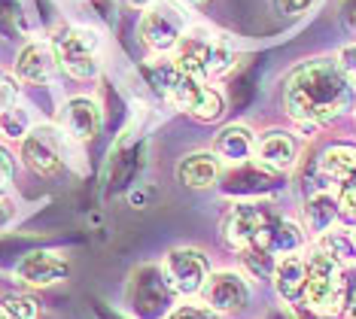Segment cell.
Masks as SVG:
<instances>
[{
	"instance_id": "cell-1",
	"label": "cell",
	"mask_w": 356,
	"mask_h": 319,
	"mask_svg": "<svg viewBox=\"0 0 356 319\" xmlns=\"http://www.w3.org/2000/svg\"><path fill=\"white\" fill-rule=\"evenodd\" d=\"M283 110L305 137H314L320 125L356 110V85L344 76L335 58H311L289 70L283 79Z\"/></svg>"
},
{
	"instance_id": "cell-2",
	"label": "cell",
	"mask_w": 356,
	"mask_h": 319,
	"mask_svg": "<svg viewBox=\"0 0 356 319\" xmlns=\"http://www.w3.org/2000/svg\"><path fill=\"white\" fill-rule=\"evenodd\" d=\"M234 46L225 34H213L207 28H186L183 40L174 46V67L183 76H195L204 83L222 79L234 67Z\"/></svg>"
},
{
	"instance_id": "cell-3",
	"label": "cell",
	"mask_w": 356,
	"mask_h": 319,
	"mask_svg": "<svg viewBox=\"0 0 356 319\" xmlns=\"http://www.w3.org/2000/svg\"><path fill=\"white\" fill-rule=\"evenodd\" d=\"M305 261H307V292H305L302 304H307L314 313H320V316L344 313L356 283L347 286L344 268L338 265V261H332L320 247H314L311 252H307Z\"/></svg>"
},
{
	"instance_id": "cell-4",
	"label": "cell",
	"mask_w": 356,
	"mask_h": 319,
	"mask_svg": "<svg viewBox=\"0 0 356 319\" xmlns=\"http://www.w3.org/2000/svg\"><path fill=\"white\" fill-rule=\"evenodd\" d=\"M52 49L58 67L74 79H95L104 67V43L98 28L83 24H61L52 34Z\"/></svg>"
},
{
	"instance_id": "cell-5",
	"label": "cell",
	"mask_w": 356,
	"mask_h": 319,
	"mask_svg": "<svg viewBox=\"0 0 356 319\" xmlns=\"http://www.w3.org/2000/svg\"><path fill=\"white\" fill-rule=\"evenodd\" d=\"M174 295L177 292L165 280L161 265H143L131 274L125 304L137 319H168V313L174 310Z\"/></svg>"
},
{
	"instance_id": "cell-6",
	"label": "cell",
	"mask_w": 356,
	"mask_h": 319,
	"mask_svg": "<svg viewBox=\"0 0 356 319\" xmlns=\"http://www.w3.org/2000/svg\"><path fill=\"white\" fill-rule=\"evenodd\" d=\"M186 28H189V19H186V13L174 0H156L152 6L143 10L140 24H137V37L152 55H165L174 52V46L183 40Z\"/></svg>"
},
{
	"instance_id": "cell-7",
	"label": "cell",
	"mask_w": 356,
	"mask_h": 319,
	"mask_svg": "<svg viewBox=\"0 0 356 319\" xmlns=\"http://www.w3.org/2000/svg\"><path fill=\"white\" fill-rule=\"evenodd\" d=\"M277 213L271 210V204L262 201H238L225 210L222 216V243L234 252L253 247V243L262 240L265 228H268Z\"/></svg>"
},
{
	"instance_id": "cell-8",
	"label": "cell",
	"mask_w": 356,
	"mask_h": 319,
	"mask_svg": "<svg viewBox=\"0 0 356 319\" xmlns=\"http://www.w3.org/2000/svg\"><path fill=\"white\" fill-rule=\"evenodd\" d=\"M67 143L70 137L61 125H34L22 140V161L37 177H55L67 161Z\"/></svg>"
},
{
	"instance_id": "cell-9",
	"label": "cell",
	"mask_w": 356,
	"mask_h": 319,
	"mask_svg": "<svg viewBox=\"0 0 356 319\" xmlns=\"http://www.w3.org/2000/svg\"><path fill=\"white\" fill-rule=\"evenodd\" d=\"M165 97L177 106V110L189 113V116L198 119V122H213L225 113V97H222L220 88L204 83V79L183 76V73L174 76V83L168 85Z\"/></svg>"
},
{
	"instance_id": "cell-10",
	"label": "cell",
	"mask_w": 356,
	"mask_h": 319,
	"mask_svg": "<svg viewBox=\"0 0 356 319\" xmlns=\"http://www.w3.org/2000/svg\"><path fill=\"white\" fill-rule=\"evenodd\" d=\"M161 274L180 298H195L210 277V259L198 247H177L161 259Z\"/></svg>"
},
{
	"instance_id": "cell-11",
	"label": "cell",
	"mask_w": 356,
	"mask_h": 319,
	"mask_svg": "<svg viewBox=\"0 0 356 319\" xmlns=\"http://www.w3.org/2000/svg\"><path fill=\"white\" fill-rule=\"evenodd\" d=\"M201 301L216 310L220 316L238 313L250 304V280L244 271H210L204 289H201Z\"/></svg>"
},
{
	"instance_id": "cell-12",
	"label": "cell",
	"mask_w": 356,
	"mask_h": 319,
	"mask_svg": "<svg viewBox=\"0 0 356 319\" xmlns=\"http://www.w3.org/2000/svg\"><path fill=\"white\" fill-rule=\"evenodd\" d=\"M15 280L25 286H37V289H46V286H58L70 277V261L58 256L52 250H34L28 256L19 259L15 265Z\"/></svg>"
},
{
	"instance_id": "cell-13",
	"label": "cell",
	"mask_w": 356,
	"mask_h": 319,
	"mask_svg": "<svg viewBox=\"0 0 356 319\" xmlns=\"http://www.w3.org/2000/svg\"><path fill=\"white\" fill-rule=\"evenodd\" d=\"M58 125L64 128V134L76 143H92L98 140L104 116H101V104L95 97L76 95L70 101H64L61 113H58Z\"/></svg>"
},
{
	"instance_id": "cell-14",
	"label": "cell",
	"mask_w": 356,
	"mask_h": 319,
	"mask_svg": "<svg viewBox=\"0 0 356 319\" xmlns=\"http://www.w3.org/2000/svg\"><path fill=\"white\" fill-rule=\"evenodd\" d=\"M256 165L274 170V174H286L298 165V140L296 134L283 128H271L256 137Z\"/></svg>"
},
{
	"instance_id": "cell-15",
	"label": "cell",
	"mask_w": 356,
	"mask_h": 319,
	"mask_svg": "<svg viewBox=\"0 0 356 319\" xmlns=\"http://www.w3.org/2000/svg\"><path fill=\"white\" fill-rule=\"evenodd\" d=\"M271 283H274V292L283 304H302L305 301V292H307V261L305 256L298 252H289V256H280L277 265H274V274H271Z\"/></svg>"
},
{
	"instance_id": "cell-16",
	"label": "cell",
	"mask_w": 356,
	"mask_h": 319,
	"mask_svg": "<svg viewBox=\"0 0 356 319\" xmlns=\"http://www.w3.org/2000/svg\"><path fill=\"white\" fill-rule=\"evenodd\" d=\"M222 165L225 161L216 152H189L177 165V179L192 192L213 189L222 179Z\"/></svg>"
},
{
	"instance_id": "cell-17",
	"label": "cell",
	"mask_w": 356,
	"mask_h": 319,
	"mask_svg": "<svg viewBox=\"0 0 356 319\" xmlns=\"http://www.w3.org/2000/svg\"><path fill=\"white\" fill-rule=\"evenodd\" d=\"M58 70V58H55L52 43H43V40H31V43L19 52L15 58V76L28 85H43L49 83Z\"/></svg>"
},
{
	"instance_id": "cell-18",
	"label": "cell",
	"mask_w": 356,
	"mask_h": 319,
	"mask_svg": "<svg viewBox=\"0 0 356 319\" xmlns=\"http://www.w3.org/2000/svg\"><path fill=\"white\" fill-rule=\"evenodd\" d=\"M213 152L225 165H244L256 155V131L241 122H232L213 134Z\"/></svg>"
},
{
	"instance_id": "cell-19",
	"label": "cell",
	"mask_w": 356,
	"mask_h": 319,
	"mask_svg": "<svg viewBox=\"0 0 356 319\" xmlns=\"http://www.w3.org/2000/svg\"><path fill=\"white\" fill-rule=\"evenodd\" d=\"M338 219H341V207H338V192L335 189H317V192L307 195L305 210H302L305 231L323 234L326 228L338 225Z\"/></svg>"
},
{
	"instance_id": "cell-20",
	"label": "cell",
	"mask_w": 356,
	"mask_h": 319,
	"mask_svg": "<svg viewBox=\"0 0 356 319\" xmlns=\"http://www.w3.org/2000/svg\"><path fill=\"white\" fill-rule=\"evenodd\" d=\"M259 243H262L265 250H271L277 259L289 256V252H298L305 247V225L293 222V219L277 216L268 228H265V234H262V240Z\"/></svg>"
},
{
	"instance_id": "cell-21",
	"label": "cell",
	"mask_w": 356,
	"mask_h": 319,
	"mask_svg": "<svg viewBox=\"0 0 356 319\" xmlns=\"http://www.w3.org/2000/svg\"><path fill=\"white\" fill-rule=\"evenodd\" d=\"M332 261H338L341 268H356V231L341 225H332L323 234H317V243Z\"/></svg>"
},
{
	"instance_id": "cell-22",
	"label": "cell",
	"mask_w": 356,
	"mask_h": 319,
	"mask_svg": "<svg viewBox=\"0 0 356 319\" xmlns=\"http://www.w3.org/2000/svg\"><path fill=\"white\" fill-rule=\"evenodd\" d=\"M241 268H244L247 280H268L274 274V265H277V256L271 250H265L262 243H253V247L241 250Z\"/></svg>"
},
{
	"instance_id": "cell-23",
	"label": "cell",
	"mask_w": 356,
	"mask_h": 319,
	"mask_svg": "<svg viewBox=\"0 0 356 319\" xmlns=\"http://www.w3.org/2000/svg\"><path fill=\"white\" fill-rule=\"evenodd\" d=\"M0 310H3L6 319H37L40 316L37 298L25 295V292H6L0 298Z\"/></svg>"
},
{
	"instance_id": "cell-24",
	"label": "cell",
	"mask_w": 356,
	"mask_h": 319,
	"mask_svg": "<svg viewBox=\"0 0 356 319\" xmlns=\"http://www.w3.org/2000/svg\"><path fill=\"white\" fill-rule=\"evenodd\" d=\"M34 128L28 125V110L19 104L6 106V110H0V134L10 137V140H25V134Z\"/></svg>"
},
{
	"instance_id": "cell-25",
	"label": "cell",
	"mask_w": 356,
	"mask_h": 319,
	"mask_svg": "<svg viewBox=\"0 0 356 319\" xmlns=\"http://www.w3.org/2000/svg\"><path fill=\"white\" fill-rule=\"evenodd\" d=\"M168 319H220V313H216V310H210L204 301L186 298L183 304H177L171 313H168Z\"/></svg>"
},
{
	"instance_id": "cell-26",
	"label": "cell",
	"mask_w": 356,
	"mask_h": 319,
	"mask_svg": "<svg viewBox=\"0 0 356 319\" xmlns=\"http://www.w3.org/2000/svg\"><path fill=\"white\" fill-rule=\"evenodd\" d=\"M22 79L19 76H13V73H6V70H0V110H6V106H13V104H19V97H22Z\"/></svg>"
},
{
	"instance_id": "cell-27",
	"label": "cell",
	"mask_w": 356,
	"mask_h": 319,
	"mask_svg": "<svg viewBox=\"0 0 356 319\" xmlns=\"http://www.w3.org/2000/svg\"><path fill=\"white\" fill-rule=\"evenodd\" d=\"M88 10H95V22H101L104 28H113L116 24V3L113 0H83Z\"/></svg>"
},
{
	"instance_id": "cell-28",
	"label": "cell",
	"mask_w": 356,
	"mask_h": 319,
	"mask_svg": "<svg viewBox=\"0 0 356 319\" xmlns=\"http://www.w3.org/2000/svg\"><path fill=\"white\" fill-rule=\"evenodd\" d=\"M271 3H274V10H277L280 15H286V19H298V15L311 13L317 0H271Z\"/></svg>"
},
{
	"instance_id": "cell-29",
	"label": "cell",
	"mask_w": 356,
	"mask_h": 319,
	"mask_svg": "<svg viewBox=\"0 0 356 319\" xmlns=\"http://www.w3.org/2000/svg\"><path fill=\"white\" fill-rule=\"evenodd\" d=\"M338 192V207H341V216L350 219V222H356V183H347L341 186Z\"/></svg>"
},
{
	"instance_id": "cell-30",
	"label": "cell",
	"mask_w": 356,
	"mask_h": 319,
	"mask_svg": "<svg viewBox=\"0 0 356 319\" xmlns=\"http://www.w3.org/2000/svg\"><path fill=\"white\" fill-rule=\"evenodd\" d=\"M13 177H15V158H13V152L0 143V195L10 189Z\"/></svg>"
},
{
	"instance_id": "cell-31",
	"label": "cell",
	"mask_w": 356,
	"mask_h": 319,
	"mask_svg": "<svg viewBox=\"0 0 356 319\" xmlns=\"http://www.w3.org/2000/svg\"><path fill=\"white\" fill-rule=\"evenodd\" d=\"M338 67L344 70V76L350 79V83L356 85V43H350V46H344L341 52H338Z\"/></svg>"
},
{
	"instance_id": "cell-32",
	"label": "cell",
	"mask_w": 356,
	"mask_h": 319,
	"mask_svg": "<svg viewBox=\"0 0 356 319\" xmlns=\"http://www.w3.org/2000/svg\"><path fill=\"white\" fill-rule=\"evenodd\" d=\"M341 19H344V24L356 34V0H344L341 3Z\"/></svg>"
},
{
	"instance_id": "cell-33",
	"label": "cell",
	"mask_w": 356,
	"mask_h": 319,
	"mask_svg": "<svg viewBox=\"0 0 356 319\" xmlns=\"http://www.w3.org/2000/svg\"><path fill=\"white\" fill-rule=\"evenodd\" d=\"M10 219H13V204L10 201H0V228L10 225Z\"/></svg>"
},
{
	"instance_id": "cell-34",
	"label": "cell",
	"mask_w": 356,
	"mask_h": 319,
	"mask_svg": "<svg viewBox=\"0 0 356 319\" xmlns=\"http://www.w3.org/2000/svg\"><path fill=\"white\" fill-rule=\"evenodd\" d=\"M344 316L347 319H356V286H353V292H350V301H347V307H344Z\"/></svg>"
},
{
	"instance_id": "cell-35",
	"label": "cell",
	"mask_w": 356,
	"mask_h": 319,
	"mask_svg": "<svg viewBox=\"0 0 356 319\" xmlns=\"http://www.w3.org/2000/svg\"><path fill=\"white\" fill-rule=\"evenodd\" d=\"M125 6H131V10H147V6H152L156 0H122Z\"/></svg>"
},
{
	"instance_id": "cell-36",
	"label": "cell",
	"mask_w": 356,
	"mask_h": 319,
	"mask_svg": "<svg viewBox=\"0 0 356 319\" xmlns=\"http://www.w3.org/2000/svg\"><path fill=\"white\" fill-rule=\"evenodd\" d=\"M183 6H192V10H201V6H207L210 0H180Z\"/></svg>"
},
{
	"instance_id": "cell-37",
	"label": "cell",
	"mask_w": 356,
	"mask_h": 319,
	"mask_svg": "<svg viewBox=\"0 0 356 319\" xmlns=\"http://www.w3.org/2000/svg\"><path fill=\"white\" fill-rule=\"evenodd\" d=\"M0 319H6V316H3V310H0Z\"/></svg>"
}]
</instances>
